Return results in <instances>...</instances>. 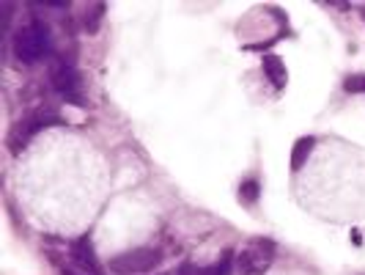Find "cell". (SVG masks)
Returning <instances> with one entry per match:
<instances>
[{
	"label": "cell",
	"instance_id": "9",
	"mask_svg": "<svg viewBox=\"0 0 365 275\" xmlns=\"http://www.w3.org/2000/svg\"><path fill=\"white\" fill-rule=\"evenodd\" d=\"M102 14H105V6H102V3L93 6V14H86V22H83V25H86L88 34H96V31H99V19H102Z\"/></svg>",
	"mask_w": 365,
	"mask_h": 275
},
{
	"label": "cell",
	"instance_id": "11",
	"mask_svg": "<svg viewBox=\"0 0 365 275\" xmlns=\"http://www.w3.org/2000/svg\"><path fill=\"white\" fill-rule=\"evenodd\" d=\"M198 275H231V261L222 259V261L212 264V267H201V273Z\"/></svg>",
	"mask_w": 365,
	"mask_h": 275
},
{
	"label": "cell",
	"instance_id": "10",
	"mask_svg": "<svg viewBox=\"0 0 365 275\" xmlns=\"http://www.w3.org/2000/svg\"><path fill=\"white\" fill-rule=\"evenodd\" d=\"M344 89L349 94H363L365 91V74H351L344 80Z\"/></svg>",
	"mask_w": 365,
	"mask_h": 275
},
{
	"label": "cell",
	"instance_id": "3",
	"mask_svg": "<svg viewBox=\"0 0 365 275\" xmlns=\"http://www.w3.org/2000/svg\"><path fill=\"white\" fill-rule=\"evenodd\" d=\"M274 259V242L272 239H253L242 254L237 256V267L242 275H258L269 270Z\"/></svg>",
	"mask_w": 365,
	"mask_h": 275
},
{
	"label": "cell",
	"instance_id": "13",
	"mask_svg": "<svg viewBox=\"0 0 365 275\" xmlns=\"http://www.w3.org/2000/svg\"><path fill=\"white\" fill-rule=\"evenodd\" d=\"M363 14H365V6H363Z\"/></svg>",
	"mask_w": 365,
	"mask_h": 275
},
{
	"label": "cell",
	"instance_id": "6",
	"mask_svg": "<svg viewBox=\"0 0 365 275\" xmlns=\"http://www.w3.org/2000/svg\"><path fill=\"white\" fill-rule=\"evenodd\" d=\"M264 72H267V77L272 80L274 89H283V86L289 83L286 64H283V58H277V55H267V58H264Z\"/></svg>",
	"mask_w": 365,
	"mask_h": 275
},
{
	"label": "cell",
	"instance_id": "4",
	"mask_svg": "<svg viewBox=\"0 0 365 275\" xmlns=\"http://www.w3.org/2000/svg\"><path fill=\"white\" fill-rule=\"evenodd\" d=\"M53 86L58 94H63L69 102H80V74L72 64H58L53 69Z\"/></svg>",
	"mask_w": 365,
	"mask_h": 275
},
{
	"label": "cell",
	"instance_id": "5",
	"mask_svg": "<svg viewBox=\"0 0 365 275\" xmlns=\"http://www.w3.org/2000/svg\"><path fill=\"white\" fill-rule=\"evenodd\" d=\"M72 259H74V264H77L83 273L102 275V267H99V261H96V254H93L91 237H80L77 242H74V245H72Z\"/></svg>",
	"mask_w": 365,
	"mask_h": 275
},
{
	"label": "cell",
	"instance_id": "12",
	"mask_svg": "<svg viewBox=\"0 0 365 275\" xmlns=\"http://www.w3.org/2000/svg\"><path fill=\"white\" fill-rule=\"evenodd\" d=\"M63 275H88V273H77V270H72V267H63Z\"/></svg>",
	"mask_w": 365,
	"mask_h": 275
},
{
	"label": "cell",
	"instance_id": "1",
	"mask_svg": "<svg viewBox=\"0 0 365 275\" xmlns=\"http://www.w3.org/2000/svg\"><path fill=\"white\" fill-rule=\"evenodd\" d=\"M53 50V36L47 31V25L31 22L14 36V53L22 64H36L44 55Z\"/></svg>",
	"mask_w": 365,
	"mask_h": 275
},
{
	"label": "cell",
	"instance_id": "2",
	"mask_svg": "<svg viewBox=\"0 0 365 275\" xmlns=\"http://www.w3.org/2000/svg\"><path fill=\"white\" fill-rule=\"evenodd\" d=\"M163 254L157 248H135V251H127V254H118L115 259H110V270L118 275H138V273H148L160 264Z\"/></svg>",
	"mask_w": 365,
	"mask_h": 275
},
{
	"label": "cell",
	"instance_id": "7",
	"mask_svg": "<svg viewBox=\"0 0 365 275\" xmlns=\"http://www.w3.org/2000/svg\"><path fill=\"white\" fill-rule=\"evenodd\" d=\"M313 149V138H299L297 144H294V154H292V168L294 171H299L305 160H308V154H311Z\"/></svg>",
	"mask_w": 365,
	"mask_h": 275
},
{
	"label": "cell",
	"instance_id": "8",
	"mask_svg": "<svg viewBox=\"0 0 365 275\" xmlns=\"http://www.w3.org/2000/svg\"><path fill=\"white\" fill-rule=\"evenodd\" d=\"M239 199H242L245 204H256V199H258V182L256 179L242 182V187H239Z\"/></svg>",
	"mask_w": 365,
	"mask_h": 275
}]
</instances>
